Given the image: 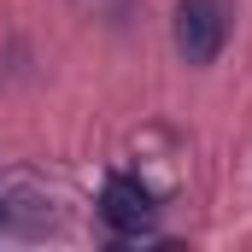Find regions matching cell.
<instances>
[{"label":"cell","mask_w":252,"mask_h":252,"mask_svg":"<svg viewBox=\"0 0 252 252\" xmlns=\"http://www.w3.org/2000/svg\"><path fill=\"white\" fill-rule=\"evenodd\" d=\"M0 217H6V211H0Z\"/></svg>","instance_id":"3957f363"},{"label":"cell","mask_w":252,"mask_h":252,"mask_svg":"<svg viewBox=\"0 0 252 252\" xmlns=\"http://www.w3.org/2000/svg\"><path fill=\"white\" fill-rule=\"evenodd\" d=\"M100 217H106V229L118 241H141L153 229V217H158V199H153V188H141L135 176H112L100 188Z\"/></svg>","instance_id":"7a4b0ae2"},{"label":"cell","mask_w":252,"mask_h":252,"mask_svg":"<svg viewBox=\"0 0 252 252\" xmlns=\"http://www.w3.org/2000/svg\"><path fill=\"white\" fill-rule=\"evenodd\" d=\"M170 41L182 64H217L223 41H229V6L223 0H182L170 18Z\"/></svg>","instance_id":"6da1fadb"}]
</instances>
